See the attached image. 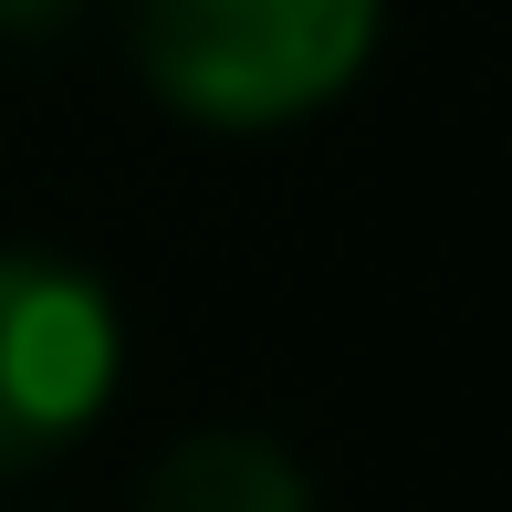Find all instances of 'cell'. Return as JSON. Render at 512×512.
<instances>
[{"label": "cell", "mask_w": 512, "mask_h": 512, "mask_svg": "<svg viewBox=\"0 0 512 512\" xmlns=\"http://www.w3.org/2000/svg\"><path fill=\"white\" fill-rule=\"evenodd\" d=\"M377 42V0H136V53L157 95L209 126H283Z\"/></svg>", "instance_id": "obj_1"}, {"label": "cell", "mask_w": 512, "mask_h": 512, "mask_svg": "<svg viewBox=\"0 0 512 512\" xmlns=\"http://www.w3.org/2000/svg\"><path fill=\"white\" fill-rule=\"evenodd\" d=\"M115 398V304L53 251H0V471H32Z\"/></svg>", "instance_id": "obj_2"}, {"label": "cell", "mask_w": 512, "mask_h": 512, "mask_svg": "<svg viewBox=\"0 0 512 512\" xmlns=\"http://www.w3.org/2000/svg\"><path fill=\"white\" fill-rule=\"evenodd\" d=\"M136 512H314V492H304V471H293L272 439L199 429V439H178L147 471V502Z\"/></svg>", "instance_id": "obj_3"}, {"label": "cell", "mask_w": 512, "mask_h": 512, "mask_svg": "<svg viewBox=\"0 0 512 512\" xmlns=\"http://www.w3.org/2000/svg\"><path fill=\"white\" fill-rule=\"evenodd\" d=\"M74 0H0V32H53Z\"/></svg>", "instance_id": "obj_4"}]
</instances>
